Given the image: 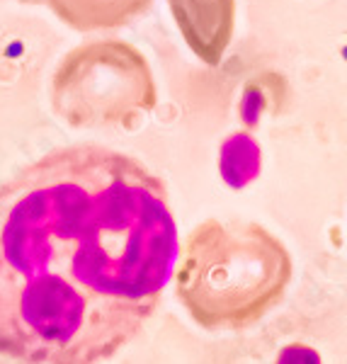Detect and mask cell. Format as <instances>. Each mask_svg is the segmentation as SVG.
I'll return each instance as SVG.
<instances>
[{"instance_id": "cell-1", "label": "cell", "mask_w": 347, "mask_h": 364, "mask_svg": "<svg viewBox=\"0 0 347 364\" xmlns=\"http://www.w3.org/2000/svg\"><path fill=\"white\" fill-rule=\"evenodd\" d=\"M175 260L158 175L100 144L49 151L0 185V355L110 360L144 331Z\"/></svg>"}, {"instance_id": "cell-2", "label": "cell", "mask_w": 347, "mask_h": 364, "mask_svg": "<svg viewBox=\"0 0 347 364\" xmlns=\"http://www.w3.org/2000/svg\"><path fill=\"white\" fill-rule=\"evenodd\" d=\"M292 274L289 250L265 226L207 219L185 238L175 294L204 331H245L279 306Z\"/></svg>"}, {"instance_id": "cell-3", "label": "cell", "mask_w": 347, "mask_h": 364, "mask_svg": "<svg viewBox=\"0 0 347 364\" xmlns=\"http://www.w3.org/2000/svg\"><path fill=\"white\" fill-rule=\"evenodd\" d=\"M146 58L124 42H97L63 58L54 75L56 114L70 127H137L156 107Z\"/></svg>"}, {"instance_id": "cell-4", "label": "cell", "mask_w": 347, "mask_h": 364, "mask_svg": "<svg viewBox=\"0 0 347 364\" xmlns=\"http://www.w3.org/2000/svg\"><path fill=\"white\" fill-rule=\"evenodd\" d=\"M192 54L207 66H219L233 37L236 3L233 0H168Z\"/></svg>"}, {"instance_id": "cell-5", "label": "cell", "mask_w": 347, "mask_h": 364, "mask_svg": "<svg viewBox=\"0 0 347 364\" xmlns=\"http://www.w3.org/2000/svg\"><path fill=\"white\" fill-rule=\"evenodd\" d=\"M277 364H321V360L311 348H304V345H292V348L282 350Z\"/></svg>"}]
</instances>
